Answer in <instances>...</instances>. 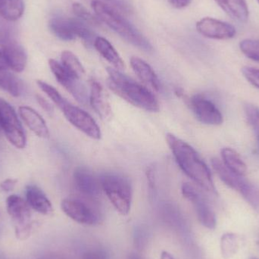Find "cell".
I'll use <instances>...</instances> for the list:
<instances>
[{
    "label": "cell",
    "instance_id": "obj_10",
    "mask_svg": "<svg viewBox=\"0 0 259 259\" xmlns=\"http://www.w3.org/2000/svg\"><path fill=\"white\" fill-rule=\"evenodd\" d=\"M0 47L8 67L15 72H22L27 65V53L5 29L0 28Z\"/></svg>",
    "mask_w": 259,
    "mask_h": 259
},
{
    "label": "cell",
    "instance_id": "obj_41",
    "mask_svg": "<svg viewBox=\"0 0 259 259\" xmlns=\"http://www.w3.org/2000/svg\"><path fill=\"white\" fill-rule=\"evenodd\" d=\"M257 1H258V3H259V0H257Z\"/></svg>",
    "mask_w": 259,
    "mask_h": 259
},
{
    "label": "cell",
    "instance_id": "obj_20",
    "mask_svg": "<svg viewBox=\"0 0 259 259\" xmlns=\"http://www.w3.org/2000/svg\"><path fill=\"white\" fill-rule=\"evenodd\" d=\"M26 199L30 208L40 214L49 215L53 211V205L45 193L35 185L26 187Z\"/></svg>",
    "mask_w": 259,
    "mask_h": 259
},
{
    "label": "cell",
    "instance_id": "obj_37",
    "mask_svg": "<svg viewBox=\"0 0 259 259\" xmlns=\"http://www.w3.org/2000/svg\"><path fill=\"white\" fill-rule=\"evenodd\" d=\"M9 68L6 63V59H5L4 56H3V53L0 50V69L6 70Z\"/></svg>",
    "mask_w": 259,
    "mask_h": 259
},
{
    "label": "cell",
    "instance_id": "obj_1",
    "mask_svg": "<svg viewBox=\"0 0 259 259\" xmlns=\"http://www.w3.org/2000/svg\"><path fill=\"white\" fill-rule=\"evenodd\" d=\"M166 140L183 171L205 191L217 194L211 171L198 152L174 134H167Z\"/></svg>",
    "mask_w": 259,
    "mask_h": 259
},
{
    "label": "cell",
    "instance_id": "obj_6",
    "mask_svg": "<svg viewBox=\"0 0 259 259\" xmlns=\"http://www.w3.org/2000/svg\"><path fill=\"white\" fill-rule=\"evenodd\" d=\"M211 165L220 179L227 186L239 192L252 208L259 211L258 186L246 181L244 177L233 173L217 158L211 160Z\"/></svg>",
    "mask_w": 259,
    "mask_h": 259
},
{
    "label": "cell",
    "instance_id": "obj_2",
    "mask_svg": "<svg viewBox=\"0 0 259 259\" xmlns=\"http://www.w3.org/2000/svg\"><path fill=\"white\" fill-rule=\"evenodd\" d=\"M107 73L108 87L118 97L147 112L159 111L158 100L149 89L115 68H107Z\"/></svg>",
    "mask_w": 259,
    "mask_h": 259
},
{
    "label": "cell",
    "instance_id": "obj_30",
    "mask_svg": "<svg viewBox=\"0 0 259 259\" xmlns=\"http://www.w3.org/2000/svg\"><path fill=\"white\" fill-rule=\"evenodd\" d=\"M72 9L75 15L87 24L100 25V21L99 18L97 16H94V15H92L89 11L87 10L83 5L79 3H74L72 6Z\"/></svg>",
    "mask_w": 259,
    "mask_h": 259
},
{
    "label": "cell",
    "instance_id": "obj_21",
    "mask_svg": "<svg viewBox=\"0 0 259 259\" xmlns=\"http://www.w3.org/2000/svg\"><path fill=\"white\" fill-rule=\"evenodd\" d=\"M222 10L232 19L246 22L249 18V9L246 0H214Z\"/></svg>",
    "mask_w": 259,
    "mask_h": 259
},
{
    "label": "cell",
    "instance_id": "obj_36",
    "mask_svg": "<svg viewBox=\"0 0 259 259\" xmlns=\"http://www.w3.org/2000/svg\"><path fill=\"white\" fill-rule=\"evenodd\" d=\"M173 7L181 9L187 7L191 3V0H167Z\"/></svg>",
    "mask_w": 259,
    "mask_h": 259
},
{
    "label": "cell",
    "instance_id": "obj_12",
    "mask_svg": "<svg viewBox=\"0 0 259 259\" xmlns=\"http://www.w3.org/2000/svg\"><path fill=\"white\" fill-rule=\"evenodd\" d=\"M62 211L70 219L79 224L94 225L100 220L98 211L86 201L68 198L61 203Z\"/></svg>",
    "mask_w": 259,
    "mask_h": 259
},
{
    "label": "cell",
    "instance_id": "obj_26",
    "mask_svg": "<svg viewBox=\"0 0 259 259\" xmlns=\"http://www.w3.org/2000/svg\"><path fill=\"white\" fill-rule=\"evenodd\" d=\"M62 65L73 75L81 79L85 74V70L77 56L71 51L65 50L61 55Z\"/></svg>",
    "mask_w": 259,
    "mask_h": 259
},
{
    "label": "cell",
    "instance_id": "obj_4",
    "mask_svg": "<svg viewBox=\"0 0 259 259\" xmlns=\"http://www.w3.org/2000/svg\"><path fill=\"white\" fill-rule=\"evenodd\" d=\"M91 6L99 20L121 37L144 51H152L150 42L114 8L100 0H94Z\"/></svg>",
    "mask_w": 259,
    "mask_h": 259
},
{
    "label": "cell",
    "instance_id": "obj_22",
    "mask_svg": "<svg viewBox=\"0 0 259 259\" xmlns=\"http://www.w3.org/2000/svg\"><path fill=\"white\" fill-rule=\"evenodd\" d=\"M94 46L98 53L109 63L112 64L115 69L118 71L124 69L125 67L124 62L109 40L101 36H97Z\"/></svg>",
    "mask_w": 259,
    "mask_h": 259
},
{
    "label": "cell",
    "instance_id": "obj_35",
    "mask_svg": "<svg viewBox=\"0 0 259 259\" xmlns=\"http://www.w3.org/2000/svg\"><path fill=\"white\" fill-rule=\"evenodd\" d=\"M36 100H37V103H39V106L49 114H53V111H54V109H53V106H52V104H50L48 101H47L46 99H44V97H41L39 95L36 96Z\"/></svg>",
    "mask_w": 259,
    "mask_h": 259
},
{
    "label": "cell",
    "instance_id": "obj_40",
    "mask_svg": "<svg viewBox=\"0 0 259 259\" xmlns=\"http://www.w3.org/2000/svg\"><path fill=\"white\" fill-rule=\"evenodd\" d=\"M249 259H259V258H256V257H252V258H250Z\"/></svg>",
    "mask_w": 259,
    "mask_h": 259
},
{
    "label": "cell",
    "instance_id": "obj_23",
    "mask_svg": "<svg viewBox=\"0 0 259 259\" xmlns=\"http://www.w3.org/2000/svg\"><path fill=\"white\" fill-rule=\"evenodd\" d=\"M222 157L224 164L228 170L239 176L245 177L247 173V167L240 155L231 148L222 149Z\"/></svg>",
    "mask_w": 259,
    "mask_h": 259
},
{
    "label": "cell",
    "instance_id": "obj_33",
    "mask_svg": "<svg viewBox=\"0 0 259 259\" xmlns=\"http://www.w3.org/2000/svg\"><path fill=\"white\" fill-rule=\"evenodd\" d=\"M81 259H109V255L104 249H91L83 253Z\"/></svg>",
    "mask_w": 259,
    "mask_h": 259
},
{
    "label": "cell",
    "instance_id": "obj_16",
    "mask_svg": "<svg viewBox=\"0 0 259 259\" xmlns=\"http://www.w3.org/2000/svg\"><path fill=\"white\" fill-rule=\"evenodd\" d=\"M89 102L93 109L105 121H110L112 118V109L109 103L107 94L97 80L91 81V93Z\"/></svg>",
    "mask_w": 259,
    "mask_h": 259
},
{
    "label": "cell",
    "instance_id": "obj_34",
    "mask_svg": "<svg viewBox=\"0 0 259 259\" xmlns=\"http://www.w3.org/2000/svg\"><path fill=\"white\" fill-rule=\"evenodd\" d=\"M17 183H18L17 180L12 179V178L5 180L3 182L0 183V190L6 193H9L14 190Z\"/></svg>",
    "mask_w": 259,
    "mask_h": 259
},
{
    "label": "cell",
    "instance_id": "obj_24",
    "mask_svg": "<svg viewBox=\"0 0 259 259\" xmlns=\"http://www.w3.org/2000/svg\"><path fill=\"white\" fill-rule=\"evenodd\" d=\"M0 89L15 97H19L24 92V85L18 77L6 70L0 69Z\"/></svg>",
    "mask_w": 259,
    "mask_h": 259
},
{
    "label": "cell",
    "instance_id": "obj_15",
    "mask_svg": "<svg viewBox=\"0 0 259 259\" xmlns=\"http://www.w3.org/2000/svg\"><path fill=\"white\" fill-rule=\"evenodd\" d=\"M74 182L77 190L88 199H97L101 193V184L91 171L85 167H78L74 173Z\"/></svg>",
    "mask_w": 259,
    "mask_h": 259
},
{
    "label": "cell",
    "instance_id": "obj_27",
    "mask_svg": "<svg viewBox=\"0 0 259 259\" xmlns=\"http://www.w3.org/2000/svg\"><path fill=\"white\" fill-rule=\"evenodd\" d=\"M240 249V238L234 234H224L221 239V252L224 258H232Z\"/></svg>",
    "mask_w": 259,
    "mask_h": 259
},
{
    "label": "cell",
    "instance_id": "obj_31",
    "mask_svg": "<svg viewBox=\"0 0 259 259\" xmlns=\"http://www.w3.org/2000/svg\"><path fill=\"white\" fill-rule=\"evenodd\" d=\"M242 73L246 80L259 90V69L252 67H243Z\"/></svg>",
    "mask_w": 259,
    "mask_h": 259
},
{
    "label": "cell",
    "instance_id": "obj_14",
    "mask_svg": "<svg viewBox=\"0 0 259 259\" xmlns=\"http://www.w3.org/2000/svg\"><path fill=\"white\" fill-rule=\"evenodd\" d=\"M196 29L205 37L214 39H231L237 33L234 26L212 18L199 20L196 23Z\"/></svg>",
    "mask_w": 259,
    "mask_h": 259
},
{
    "label": "cell",
    "instance_id": "obj_32",
    "mask_svg": "<svg viewBox=\"0 0 259 259\" xmlns=\"http://www.w3.org/2000/svg\"><path fill=\"white\" fill-rule=\"evenodd\" d=\"M33 230V223L25 226L17 227L15 228V236L20 240H26L30 237Z\"/></svg>",
    "mask_w": 259,
    "mask_h": 259
},
{
    "label": "cell",
    "instance_id": "obj_9",
    "mask_svg": "<svg viewBox=\"0 0 259 259\" xmlns=\"http://www.w3.org/2000/svg\"><path fill=\"white\" fill-rule=\"evenodd\" d=\"M52 72L59 83L68 91L80 104L86 105L89 102V95L86 87L80 78L67 71L62 64L55 59L49 60Z\"/></svg>",
    "mask_w": 259,
    "mask_h": 259
},
{
    "label": "cell",
    "instance_id": "obj_13",
    "mask_svg": "<svg viewBox=\"0 0 259 259\" xmlns=\"http://www.w3.org/2000/svg\"><path fill=\"white\" fill-rule=\"evenodd\" d=\"M190 109L195 116L202 124L220 125L223 123V116L217 106L202 96H194L190 100Z\"/></svg>",
    "mask_w": 259,
    "mask_h": 259
},
{
    "label": "cell",
    "instance_id": "obj_18",
    "mask_svg": "<svg viewBox=\"0 0 259 259\" xmlns=\"http://www.w3.org/2000/svg\"><path fill=\"white\" fill-rule=\"evenodd\" d=\"M18 112L26 125L37 137L42 139H48L50 137V131L46 121L34 109L28 106H21Z\"/></svg>",
    "mask_w": 259,
    "mask_h": 259
},
{
    "label": "cell",
    "instance_id": "obj_5",
    "mask_svg": "<svg viewBox=\"0 0 259 259\" xmlns=\"http://www.w3.org/2000/svg\"><path fill=\"white\" fill-rule=\"evenodd\" d=\"M102 190L115 209L127 215L131 207L132 186L127 178L117 174H104L100 178Z\"/></svg>",
    "mask_w": 259,
    "mask_h": 259
},
{
    "label": "cell",
    "instance_id": "obj_8",
    "mask_svg": "<svg viewBox=\"0 0 259 259\" xmlns=\"http://www.w3.org/2000/svg\"><path fill=\"white\" fill-rule=\"evenodd\" d=\"M0 126L6 138L17 149H24L27 143L25 133L14 108L0 98Z\"/></svg>",
    "mask_w": 259,
    "mask_h": 259
},
{
    "label": "cell",
    "instance_id": "obj_3",
    "mask_svg": "<svg viewBox=\"0 0 259 259\" xmlns=\"http://www.w3.org/2000/svg\"><path fill=\"white\" fill-rule=\"evenodd\" d=\"M36 83L39 89L45 93L49 98L62 111L66 119L73 126L94 140H100L101 138L100 127L90 114L70 103L51 85L42 80H37Z\"/></svg>",
    "mask_w": 259,
    "mask_h": 259
},
{
    "label": "cell",
    "instance_id": "obj_38",
    "mask_svg": "<svg viewBox=\"0 0 259 259\" xmlns=\"http://www.w3.org/2000/svg\"><path fill=\"white\" fill-rule=\"evenodd\" d=\"M161 259H175V258H174V257L172 256V255H170V254L169 253V252H166V251H164V252H162V253H161Z\"/></svg>",
    "mask_w": 259,
    "mask_h": 259
},
{
    "label": "cell",
    "instance_id": "obj_29",
    "mask_svg": "<svg viewBox=\"0 0 259 259\" xmlns=\"http://www.w3.org/2000/svg\"><path fill=\"white\" fill-rule=\"evenodd\" d=\"M240 48L246 57L259 62V41L250 39H244L240 42Z\"/></svg>",
    "mask_w": 259,
    "mask_h": 259
},
{
    "label": "cell",
    "instance_id": "obj_19",
    "mask_svg": "<svg viewBox=\"0 0 259 259\" xmlns=\"http://www.w3.org/2000/svg\"><path fill=\"white\" fill-rule=\"evenodd\" d=\"M131 65L133 71L144 84L156 92L160 91L161 85L159 80L147 62L137 56H133L131 59Z\"/></svg>",
    "mask_w": 259,
    "mask_h": 259
},
{
    "label": "cell",
    "instance_id": "obj_7",
    "mask_svg": "<svg viewBox=\"0 0 259 259\" xmlns=\"http://www.w3.org/2000/svg\"><path fill=\"white\" fill-rule=\"evenodd\" d=\"M50 30L55 36L64 41H71L79 37L83 41L87 47L94 45L95 34L88 25L82 21L55 17L50 21Z\"/></svg>",
    "mask_w": 259,
    "mask_h": 259
},
{
    "label": "cell",
    "instance_id": "obj_17",
    "mask_svg": "<svg viewBox=\"0 0 259 259\" xmlns=\"http://www.w3.org/2000/svg\"><path fill=\"white\" fill-rule=\"evenodd\" d=\"M6 208L12 220L15 228L25 226L32 223L30 205L22 198L17 195L9 196L6 199Z\"/></svg>",
    "mask_w": 259,
    "mask_h": 259
},
{
    "label": "cell",
    "instance_id": "obj_25",
    "mask_svg": "<svg viewBox=\"0 0 259 259\" xmlns=\"http://www.w3.org/2000/svg\"><path fill=\"white\" fill-rule=\"evenodd\" d=\"M24 12L23 0H0V16L9 21L21 18Z\"/></svg>",
    "mask_w": 259,
    "mask_h": 259
},
{
    "label": "cell",
    "instance_id": "obj_11",
    "mask_svg": "<svg viewBox=\"0 0 259 259\" xmlns=\"http://www.w3.org/2000/svg\"><path fill=\"white\" fill-rule=\"evenodd\" d=\"M181 191L184 197L193 204L201 225L208 229L214 230L217 225L215 214L200 192L189 183L183 184Z\"/></svg>",
    "mask_w": 259,
    "mask_h": 259
},
{
    "label": "cell",
    "instance_id": "obj_39",
    "mask_svg": "<svg viewBox=\"0 0 259 259\" xmlns=\"http://www.w3.org/2000/svg\"><path fill=\"white\" fill-rule=\"evenodd\" d=\"M40 259H65L63 257L60 256V255H46V256L42 257Z\"/></svg>",
    "mask_w": 259,
    "mask_h": 259
},
{
    "label": "cell",
    "instance_id": "obj_28",
    "mask_svg": "<svg viewBox=\"0 0 259 259\" xmlns=\"http://www.w3.org/2000/svg\"><path fill=\"white\" fill-rule=\"evenodd\" d=\"M244 111L246 118L253 130L259 147V108L252 104H246Z\"/></svg>",
    "mask_w": 259,
    "mask_h": 259
}]
</instances>
